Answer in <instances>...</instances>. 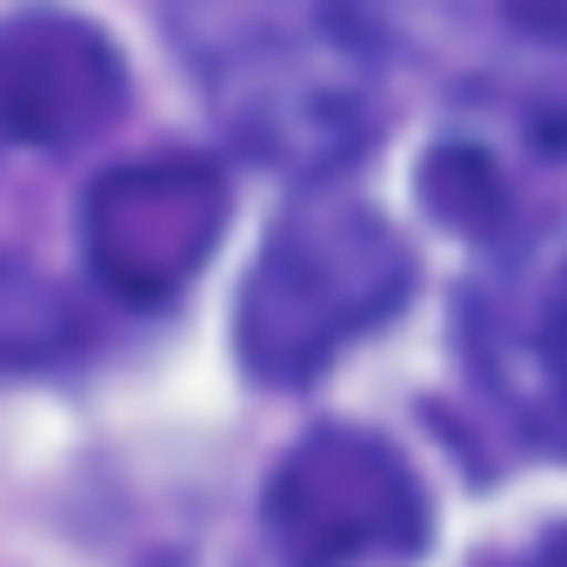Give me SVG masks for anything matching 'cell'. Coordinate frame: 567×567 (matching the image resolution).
Here are the masks:
<instances>
[{"mask_svg":"<svg viewBox=\"0 0 567 567\" xmlns=\"http://www.w3.org/2000/svg\"><path fill=\"white\" fill-rule=\"evenodd\" d=\"M181 48L267 167H341L374 134V54L341 0H181Z\"/></svg>","mask_w":567,"mask_h":567,"instance_id":"cell-1","label":"cell"},{"mask_svg":"<svg viewBox=\"0 0 567 567\" xmlns=\"http://www.w3.org/2000/svg\"><path fill=\"white\" fill-rule=\"evenodd\" d=\"M414 295L408 240L348 194H301L280 214L240 288V361L267 388L321 381L361 334Z\"/></svg>","mask_w":567,"mask_h":567,"instance_id":"cell-2","label":"cell"},{"mask_svg":"<svg viewBox=\"0 0 567 567\" xmlns=\"http://www.w3.org/2000/svg\"><path fill=\"white\" fill-rule=\"evenodd\" d=\"M427 527L414 467L368 427H315L267 481V534L288 567H401Z\"/></svg>","mask_w":567,"mask_h":567,"instance_id":"cell-3","label":"cell"},{"mask_svg":"<svg viewBox=\"0 0 567 567\" xmlns=\"http://www.w3.org/2000/svg\"><path fill=\"white\" fill-rule=\"evenodd\" d=\"M220 227H227V174L200 154L121 161L87 187L81 207L87 267L101 274L107 295L134 308L174 301L214 254Z\"/></svg>","mask_w":567,"mask_h":567,"instance_id":"cell-4","label":"cell"},{"mask_svg":"<svg viewBox=\"0 0 567 567\" xmlns=\"http://www.w3.org/2000/svg\"><path fill=\"white\" fill-rule=\"evenodd\" d=\"M127 107L121 48L68 8L0 14V154H68Z\"/></svg>","mask_w":567,"mask_h":567,"instance_id":"cell-5","label":"cell"},{"mask_svg":"<svg viewBox=\"0 0 567 567\" xmlns=\"http://www.w3.org/2000/svg\"><path fill=\"white\" fill-rule=\"evenodd\" d=\"M474 361L520 434L567 454V260L474 315Z\"/></svg>","mask_w":567,"mask_h":567,"instance_id":"cell-6","label":"cell"},{"mask_svg":"<svg viewBox=\"0 0 567 567\" xmlns=\"http://www.w3.org/2000/svg\"><path fill=\"white\" fill-rule=\"evenodd\" d=\"M74 341V315L48 280H34L21 260H0V374L41 368Z\"/></svg>","mask_w":567,"mask_h":567,"instance_id":"cell-7","label":"cell"},{"mask_svg":"<svg viewBox=\"0 0 567 567\" xmlns=\"http://www.w3.org/2000/svg\"><path fill=\"white\" fill-rule=\"evenodd\" d=\"M507 567H567V527H554V534H540L527 554H514Z\"/></svg>","mask_w":567,"mask_h":567,"instance_id":"cell-8","label":"cell"}]
</instances>
